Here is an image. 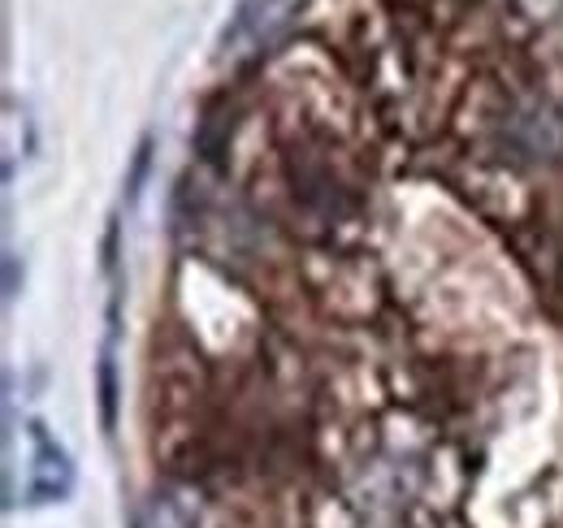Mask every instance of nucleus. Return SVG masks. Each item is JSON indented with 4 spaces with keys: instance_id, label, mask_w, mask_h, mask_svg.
<instances>
[{
    "instance_id": "obj_2",
    "label": "nucleus",
    "mask_w": 563,
    "mask_h": 528,
    "mask_svg": "<svg viewBox=\"0 0 563 528\" xmlns=\"http://www.w3.org/2000/svg\"><path fill=\"white\" fill-rule=\"evenodd\" d=\"M295 18H299V0H239L230 22L221 26L217 57L221 62H243V57H256V53L274 48L295 26Z\"/></svg>"
},
{
    "instance_id": "obj_3",
    "label": "nucleus",
    "mask_w": 563,
    "mask_h": 528,
    "mask_svg": "<svg viewBox=\"0 0 563 528\" xmlns=\"http://www.w3.org/2000/svg\"><path fill=\"white\" fill-rule=\"evenodd\" d=\"M4 295L18 299V256H13V252L4 256Z\"/></svg>"
},
{
    "instance_id": "obj_1",
    "label": "nucleus",
    "mask_w": 563,
    "mask_h": 528,
    "mask_svg": "<svg viewBox=\"0 0 563 528\" xmlns=\"http://www.w3.org/2000/svg\"><path fill=\"white\" fill-rule=\"evenodd\" d=\"M18 481L4 494V507H48L70 498L74 463L66 447L48 433L44 420H18L9 411L4 429V485Z\"/></svg>"
}]
</instances>
